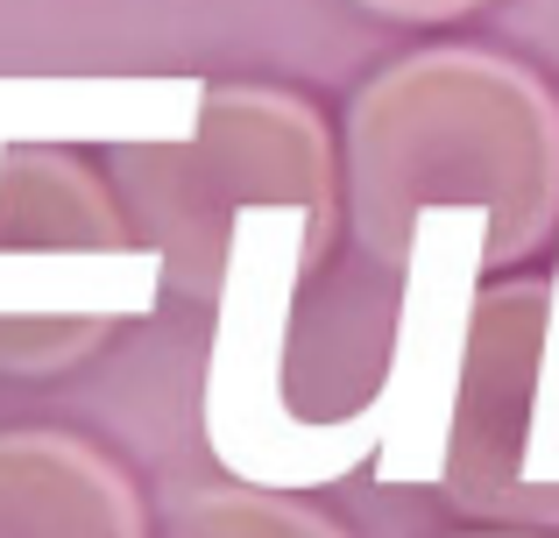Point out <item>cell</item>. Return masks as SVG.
<instances>
[{
  "instance_id": "1",
  "label": "cell",
  "mask_w": 559,
  "mask_h": 538,
  "mask_svg": "<svg viewBox=\"0 0 559 538\" xmlns=\"http://www.w3.org/2000/svg\"><path fill=\"white\" fill-rule=\"evenodd\" d=\"M347 235L376 270H404L432 206H489L496 270L559 241V93L481 43H432L382 64L341 128Z\"/></svg>"
},
{
  "instance_id": "2",
  "label": "cell",
  "mask_w": 559,
  "mask_h": 538,
  "mask_svg": "<svg viewBox=\"0 0 559 538\" xmlns=\"http://www.w3.org/2000/svg\"><path fill=\"white\" fill-rule=\"evenodd\" d=\"M71 113L64 79H0V375L79 369L170 290Z\"/></svg>"
},
{
  "instance_id": "3",
  "label": "cell",
  "mask_w": 559,
  "mask_h": 538,
  "mask_svg": "<svg viewBox=\"0 0 559 538\" xmlns=\"http://www.w3.org/2000/svg\"><path fill=\"white\" fill-rule=\"evenodd\" d=\"M107 178L164 263V284L191 304L219 298L241 213L284 206L312 220L326 255L341 241V142L326 113L284 85H205L191 135L114 142Z\"/></svg>"
},
{
  "instance_id": "4",
  "label": "cell",
  "mask_w": 559,
  "mask_h": 538,
  "mask_svg": "<svg viewBox=\"0 0 559 538\" xmlns=\"http://www.w3.org/2000/svg\"><path fill=\"white\" fill-rule=\"evenodd\" d=\"M326 270L312 220L284 206L241 213L227 284L213 298V355H205V446L234 482L255 489H326L382 454V418L361 404L347 418H298L284 397V347L298 284Z\"/></svg>"
},
{
  "instance_id": "5",
  "label": "cell",
  "mask_w": 559,
  "mask_h": 538,
  "mask_svg": "<svg viewBox=\"0 0 559 538\" xmlns=\"http://www.w3.org/2000/svg\"><path fill=\"white\" fill-rule=\"evenodd\" d=\"M439 497L503 531H559V270L481 284Z\"/></svg>"
},
{
  "instance_id": "6",
  "label": "cell",
  "mask_w": 559,
  "mask_h": 538,
  "mask_svg": "<svg viewBox=\"0 0 559 538\" xmlns=\"http://www.w3.org/2000/svg\"><path fill=\"white\" fill-rule=\"evenodd\" d=\"M0 538H150V503L107 446L22 426L0 432Z\"/></svg>"
},
{
  "instance_id": "7",
  "label": "cell",
  "mask_w": 559,
  "mask_h": 538,
  "mask_svg": "<svg viewBox=\"0 0 559 538\" xmlns=\"http://www.w3.org/2000/svg\"><path fill=\"white\" fill-rule=\"evenodd\" d=\"M164 538H355V531L341 517L312 511L305 497H284V489L213 482V489H185L170 503Z\"/></svg>"
},
{
  "instance_id": "8",
  "label": "cell",
  "mask_w": 559,
  "mask_h": 538,
  "mask_svg": "<svg viewBox=\"0 0 559 538\" xmlns=\"http://www.w3.org/2000/svg\"><path fill=\"white\" fill-rule=\"evenodd\" d=\"M355 8L382 14V22H461V14L489 8V0H355Z\"/></svg>"
},
{
  "instance_id": "9",
  "label": "cell",
  "mask_w": 559,
  "mask_h": 538,
  "mask_svg": "<svg viewBox=\"0 0 559 538\" xmlns=\"http://www.w3.org/2000/svg\"><path fill=\"white\" fill-rule=\"evenodd\" d=\"M475 538H559V531H475Z\"/></svg>"
}]
</instances>
